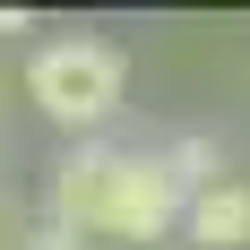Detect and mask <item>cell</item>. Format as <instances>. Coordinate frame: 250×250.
<instances>
[{"mask_svg":"<svg viewBox=\"0 0 250 250\" xmlns=\"http://www.w3.org/2000/svg\"><path fill=\"white\" fill-rule=\"evenodd\" d=\"M190 242L199 250H242L250 242V181H216V190H199L190 199Z\"/></svg>","mask_w":250,"mask_h":250,"instance_id":"obj_3","label":"cell"},{"mask_svg":"<svg viewBox=\"0 0 250 250\" xmlns=\"http://www.w3.org/2000/svg\"><path fill=\"white\" fill-rule=\"evenodd\" d=\"M121 86H129V61L104 35H61V43H43L35 61H26V95L43 104L61 129H95L121 112Z\"/></svg>","mask_w":250,"mask_h":250,"instance_id":"obj_2","label":"cell"},{"mask_svg":"<svg viewBox=\"0 0 250 250\" xmlns=\"http://www.w3.org/2000/svg\"><path fill=\"white\" fill-rule=\"evenodd\" d=\"M18 250H78V233H61V225H35Z\"/></svg>","mask_w":250,"mask_h":250,"instance_id":"obj_5","label":"cell"},{"mask_svg":"<svg viewBox=\"0 0 250 250\" xmlns=\"http://www.w3.org/2000/svg\"><path fill=\"white\" fill-rule=\"evenodd\" d=\"M52 225L155 242L164 225H190V190L173 181L164 147H69L52 173Z\"/></svg>","mask_w":250,"mask_h":250,"instance_id":"obj_1","label":"cell"},{"mask_svg":"<svg viewBox=\"0 0 250 250\" xmlns=\"http://www.w3.org/2000/svg\"><path fill=\"white\" fill-rule=\"evenodd\" d=\"M164 164H173V181L190 190V199L225 181V164H216V138H199V129H190V138H173V147H164Z\"/></svg>","mask_w":250,"mask_h":250,"instance_id":"obj_4","label":"cell"}]
</instances>
